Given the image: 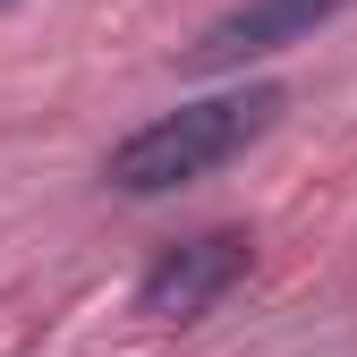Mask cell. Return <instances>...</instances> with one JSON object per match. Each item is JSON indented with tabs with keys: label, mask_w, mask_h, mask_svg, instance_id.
Masks as SVG:
<instances>
[{
	"label": "cell",
	"mask_w": 357,
	"mask_h": 357,
	"mask_svg": "<svg viewBox=\"0 0 357 357\" xmlns=\"http://www.w3.org/2000/svg\"><path fill=\"white\" fill-rule=\"evenodd\" d=\"M281 85H238V94H204V102H178L162 119H145L128 145H111L102 178L119 196H162V188H188V178L221 170V162H238L264 128L281 119Z\"/></svg>",
	"instance_id": "obj_1"
},
{
	"label": "cell",
	"mask_w": 357,
	"mask_h": 357,
	"mask_svg": "<svg viewBox=\"0 0 357 357\" xmlns=\"http://www.w3.org/2000/svg\"><path fill=\"white\" fill-rule=\"evenodd\" d=\"M0 9H9V0H0Z\"/></svg>",
	"instance_id": "obj_4"
},
{
	"label": "cell",
	"mask_w": 357,
	"mask_h": 357,
	"mask_svg": "<svg viewBox=\"0 0 357 357\" xmlns=\"http://www.w3.org/2000/svg\"><path fill=\"white\" fill-rule=\"evenodd\" d=\"M349 0H238V9H221L196 43H188V68L196 77H221V68H247L264 52H289L306 43L315 26H332Z\"/></svg>",
	"instance_id": "obj_3"
},
{
	"label": "cell",
	"mask_w": 357,
	"mask_h": 357,
	"mask_svg": "<svg viewBox=\"0 0 357 357\" xmlns=\"http://www.w3.org/2000/svg\"><path fill=\"white\" fill-rule=\"evenodd\" d=\"M247 230H204V238H178L145 264V281H137V315L153 324H196L204 306H221L238 281H247Z\"/></svg>",
	"instance_id": "obj_2"
}]
</instances>
